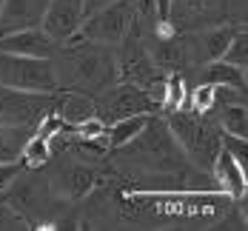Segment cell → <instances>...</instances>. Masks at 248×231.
Listing matches in <instances>:
<instances>
[{"instance_id": "obj_1", "label": "cell", "mask_w": 248, "mask_h": 231, "mask_svg": "<svg viewBox=\"0 0 248 231\" xmlns=\"http://www.w3.org/2000/svg\"><path fill=\"white\" fill-rule=\"evenodd\" d=\"M57 86L60 83L51 57H26V54L0 51V89L54 94Z\"/></svg>"}, {"instance_id": "obj_2", "label": "cell", "mask_w": 248, "mask_h": 231, "mask_svg": "<svg viewBox=\"0 0 248 231\" xmlns=\"http://www.w3.org/2000/svg\"><path fill=\"white\" fill-rule=\"evenodd\" d=\"M66 66H72V80L83 89L106 92L117 80V63L111 57L108 46L92 43V40H75L66 43Z\"/></svg>"}, {"instance_id": "obj_3", "label": "cell", "mask_w": 248, "mask_h": 231, "mask_svg": "<svg viewBox=\"0 0 248 231\" xmlns=\"http://www.w3.org/2000/svg\"><path fill=\"white\" fill-rule=\"evenodd\" d=\"M169 131L174 134V140L180 143V149L188 154L197 166H202V169H211L217 152L223 149L220 134H214V126L208 120H202L200 114H188V111L171 114Z\"/></svg>"}, {"instance_id": "obj_4", "label": "cell", "mask_w": 248, "mask_h": 231, "mask_svg": "<svg viewBox=\"0 0 248 231\" xmlns=\"http://www.w3.org/2000/svg\"><path fill=\"white\" fill-rule=\"evenodd\" d=\"M131 20H134V15H131L128 0H114V3L103 6L97 12L86 15L80 29L66 43H75V40H92V43H103V46L123 43V37L131 29Z\"/></svg>"}, {"instance_id": "obj_5", "label": "cell", "mask_w": 248, "mask_h": 231, "mask_svg": "<svg viewBox=\"0 0 248 231\" xmlns=\"http://www.w3.org/2000/svg\"><path fill=\"white\" fill-rule=\"evenodd\" d=\"M157 106V100L151 97V92L134 86V83H120V86H108L106 94L100 97V111L106 120H120L128 114H149Z\"/></svg>"}, {"instance_id": "obj_6", "label": "cell", "mask_w": 248, "mask_h": 231, "mask_svg": "<svg viewBox=\"0 0 248 231\" xmlns=\"http://www.w3.org/2000/svg\"><path fill=\"white\" fill-rule=\"evenodd\" d=\"M51 106L49 94L0 89V123L3 126H34Z\"/></svg>"}, {"instance_id": "obj_7", "label": "cell", "mask_w": 248, "mask_h": 231, "mask_svg": "<svg viewBox=\"0 0 248 231\" xmlns=\"http://www.w3.org/2000/svg\"><path fill=\"white\" fill-rule=\"evenodd\" d=\"M83 23V0H49L40 29L54 43H66Z\"/></svg>"}, {"instance_id": "obj_8", "label": "cell", "mask_w": 248, "mask_h": 231, "mask_svg": "<svg viewBox=\"0 0 248 231\" xmlns=\"http://www.w3.org/2000/svg\"><path fill=\"white\" fill-rule=\"evenodd\" d=\"M49 0H3L0 6V34L20 31V29H37L43 23Z\"/></svg>"}, {"instance_id": "obj_9", "label": "cell", "mask_w": 248, "mask_h": 231, "mask_svg": "<svg viewBox=\"0 0 248 231\" xmlns=\"http://www.w3.org/2000/svg\"><path fill=\"white\" fill-rule=\"evenodd\" d=\"M54 40L37 26V29H20V31H9L0 34V51H12V54H26V57H51Z\"/></svg>"}, {"instance_id": "obj_10", "label": "cell", "mask_w": 248, "mask_h": 231, "mask_svg": "<svg viewBox=\"0 0 248 231\" xmlns=\"http://www.w3.org/2000/svg\"><path fill=\"white\" fill-rule=\"evenodd\" d=\"M211 169H214V174H217V180H220V185H223V191L228 197H234V200L246 197V188H248L246 166L237 157H231L225 149H220L214 163H211Z\"/></svg>"}, {"instance_id": "obj_11", "label": "cell", "mask_w": 248, "mask_h": 231, "mask_svg": "<svg viewBox=\"0 0 248 231\" xmlns=\"http://www.w3.org/2000/svg\"><path fill=\"white\" fill-rule=\"evenodd\" d=\"M123 66H125L123 69L125 80H134V83H137L140 89H146V92H149L151 83L157 80V66H154V60H151L143 49L128 51V54L123 57Z\"/></svg>"}, {"instance_id": "obj_12", "label": "cell", "mask_w": 248, "mask_h": 231, "mask_svg": "<svg viewBox=\"0 0 248 231\" xmlns=\"http://www.w3.org/2000/svg\"><path fill=\"white\" fill-rule=\"evenodd\" d=\"M200 83L205 86H234V89H243L246 86V69H237L225 60H208L205 63V72L200 75Z\"/></svg>"}, {"instance_id": "obj_13", "label": "cell", "mask_w": 248, "mask_h": 231, "mask_svg": "<svg viewBox=\"0 0 248 231\" xmlns=\"http://www.w3.org/2000/svg\"><path fill=\"white\" fill-rule=\"evenodd\" d=\"M31 137V126H3L0 123V163H17L23 146Z\"/></svg>"}, {"instance_id": "obj_14", "label": "cell", "mask_w": 248, "mask_h": 231, "mask_svg": "<svg viewBox=\"0 0 248 231\" xmlns=\"http://www.w3.org/2000/svg\"><path fill=\"white\" fill-rule=\"evenodd\" d=\"M149 117L151 114H128V117H120V120H111V128L106 131V143L114 146V149H123L125 143H131L143 131Z\"/></svg>"}, {"instance_id": "obj_15", "label": "cell", "mask_w": 248, "mask_h": 231, "mask_svg": "<svg viewBox=\"0 0 248 231\" xmlns=\"http://www.w3.org/2000/svg\"><path fill=\"white\" fill-rule=\"evenodd\" d=\"M237 34V26H217V29H211V31H205L202 37H200L197 49H200V60H220L223 57L225 46L231 43V37Z\"/></svg>"}, {"instance_id": "obj_16", "label": "cell", "mask_w": 248, "mask_h": 231, "mask_svg": "<svg viewBox=\"0 0 248 231\" xmlns=\"http://www.w3.org/2000/svg\"><path fill=\"white\" fill-rule=\"evenodd\" d=\"M94 103L89 100L86 94H77V92H72V94H66L63 100L57 103V114H60V120H66V123H72V126H77V123H83V120H89V117H94Z\"/></svg>"}, {"instance_id": "obj_17", "label": "cell", "mask_w": 248, "mask_h": 231, "mask_svg": "<svg viewBox=\"0 0 248 231\" xmlns=\"http://www.w3.org/2000/svg\"><path fill=\"white\" fill-rule=\"evenodd\" d=\"M220 111V126H223L225 134L231 137H246L248 140V108L246 103H228V106H220L214 108Z\"/></svg>"}, {"instance_id": "obj_18", "label": "cell", "mask_w": 248, "mask_h": 231, "mask_svg": "<svg viewBox=\"0 0 248 231\" xmlns=\"http://www.w3.org/2000/svg\"><path fill=\"white\" fill-rule=\"evenodd\" d=\"M220 60L231 63V66H237V69H246L248 66V37H246L243 29H237V34H234L231 43L225 46V51H223Z\"/></svg>"}, {"instance_id": "obj_19", "label": "cell", "mask_w": 248, "mask_h": 231, "mask_svg": "<svg viewBox=\"0 0 248 231\" xmlns=\"http://www.w3.org/2000/svg\"><path fill=\"white\" fill-rule=\"evenodd\" d=\"M94 171L92 169H86V166H75L72 171H69V194L72 197H83V194H89L92 191V185H94Z\"/></svg>"}, {"instance_id": "obj_20", "label": "cell", "mask_w": 248, "mask_h": 231, "mask_svg": "<svg viewBox=\"0 0 248 231\" xmlns=\"http://www.w3.org/2000/svg\"><path fill=\"white\" fill-rule=\"evenodd\" d=\"M128 6H131V15H134V17H143V20H157L154 0H128Z\"/></svg>"}, {"instance_id": "obj_21", "label": "cell", "mask_w": 248, "mask_h": 231, "mask_svg": "<svg viewBox=\"0 0 248 231\" xmlns=\"http://www.w3.org/2000/svg\"><path fill=\"white\" fill-rule=\"evenodd\" d=\"M20 169H23V160H17V163H0V191L17 177Z\"/></svg>"}, {"instance_id": "obj_22", "label": "cell", "mask_w": 248, "mask_h": 231, "mask_svg": "<svg viewBox=\"0 0 248 231\" xmlns=\"http://www.w3.org/2000/svg\"><path fill=\"white\" fill-rule=\"evenodd\" d=\"M183 86V80H180V75H171V80H169V97H166V108H177L180 106V89Z\"/></svg>"}, {"instance_id": "obj_23", "label": "cell", "mask_w": 248, "mask_h": 231, "mask_svg": "<svg viewBox=\"0 0 248 231\" xmlns=\"http://www.w3.org/2000/svg\"><path fill=\"white\" fill-rule=\"evenodd\" d=\"M171 6H174V0H154V9H157V20H160V23H166V20L171 17Z\"/></svg>"}, {"instance_id": "obj_24", "label": "cell", "mask_w": 248, "mask_h": 231, "mask_svg": "<svg viewBox=\"0 0 248 231\" xmlns=\"http://www.w3.org/2000/svg\"><path fill=\"white\" fill-rule=\"evenodd\" d=\"M108 3H114V0H83V17L92 15V12H97V9H103V6H108Z\"/></svg>"}, {"instance_id": "obj_25", "label": "cell", "mask_w": 248, "mask_h": 231, "mask_svg": "<svg viewBox=\"0 0 248 231\" xmlns=\"http://www.w3.org/2000/svg\"><path fill=\"white\" fill-rule=\"evenodd\" d=\"M0 6H3V0H0Z\"/></svg>"}]
</instances>
